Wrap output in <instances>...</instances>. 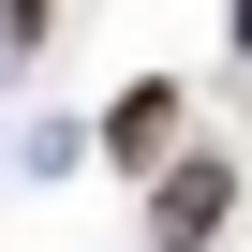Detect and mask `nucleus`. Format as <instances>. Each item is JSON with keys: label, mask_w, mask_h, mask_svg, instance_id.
Segmentation results:
<instances>
[{"label": "nucleus", "mask_w": 252, "mask_h": 252, "mask_svg": "<svg viewBox=\"0 0 252 252\" xmlns=\"http://www.w3.org/2000/svg\"><path fill=\"white\" fill-rule=\"evenodd\" d=\"M222 208H237V178H222V163H178V178H163V222H149V237H163V252H193V237H222Z\"/></svg>", "instance_id": "obj_1"}, {"label": "nucleus", "mask_w": 252, "mask_h": 252, "mask_svg": "<svg viewBox=\"0 0 252 252\" xmlns=\"http://www.w3.org/2000/svg\"><path fill=\"white\" fill-rule=\"evenodd\" d=\"M104 149H119V163H163V149H178V89H119Z\"/></svg>", "instance_id": "obj_2"}, {"label": "nucleus", "mask_w": 252, "mask_h": 252, "mask_svg": "<svg viewBox=\"0 0 252 252\" xmlns=\"http://www.w3.org/2000/svg\"><path fill=\"white\" fill-rule=\"evenodd\" d=\"M0 15H15V30H45V0H0Z\"/></svg>", "instance_id": "obj_3"}, {"label": "nucleus", "mask_w": 252, "mask_h": 252, "mask_svg": "<svg viewBox=\"0 0 252 252\" xmlns=\"http://www.w3.org/2000/svg\"><path fill=\"white\" fill-rule=\"evenodd\" d=\"M237 45H252V0H237Z\"/></svg>", "instance_id": "obj_4"}]
</instances>
